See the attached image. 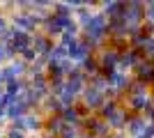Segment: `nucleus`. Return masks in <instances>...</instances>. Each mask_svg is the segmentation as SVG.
I'll use <instances>...</instances> for the list:
<instances>
[{
  "instance_id": "obj_5",
  "label": "nucleus",
  "mask_w": 154,
  "mask_h": 138,
  "mask_svg": "<svg viewBox=\"0 0 154 138\" xmlns=\"http://www.w3.org/2000/svg\"><path fill=\"white\" fill-rule=\"evenodd\" d=\"M145 127H147V122H145V115H134V118L127 122V136L131 138H140L143 131H145Z\"/></svg>"
},
{
  "instance_id": "obj_12",
  "label": "nucleus",
  "mask_w": 154,
  "mask_h": 138,
  "mask_svg": "<svg viewBox=\"0 0 154 138\" xmlns=\"http://www.w3.org/2000/svg\"><path fill=\"white\" fill-rule=\"evenodd\" d=\"M7 28H9V19L5 16V9H2V12H0V35L5 32Z\"/></svg>"
},
{
  "instance_id": "obj_15",
  "label": "nucleus",
  "mask_w": 154,
  "mask_h": 138,
  "mask_svg": "<svg viewBox=\"0 0 154 138\" xmlns=\"http://www.w3.org/2000/svg\"><path fill=\"white\" fill-rule=\"evenodd\" d=\"M0 12H2V9H0Z\"/></svg>"
},
{
  "instance_id": "obj_8",
  "label": "nucleus",
  "mask_w": 154,
  "mask_h": 138,
  "mask_svg": "<svg viewBox=\"0 0 154 138\" xmlns=\"http://www.w3.org/2000/svg\"><path fill=\"white\" fill-rule=\"evenodd\" d=\"M9 67H12V72H14V76H16V78H26V76H28V65H26L21 58L12 60V62H9Z\"/></svg>"
},
{
  "instance_id": "obj_11",
  "label": "nucleus",
  "mask_w": 154,
  "mask_h": 138,
  "mask_svg": "<svg viewBox=\"0 0 154 138\" xmlns=\"http://www.w3.org/2000/svg\"><path fill=\"white\" fill-rule=\"evenodd\" d=\"M19 58L23 60V62H26V65H32V62H35V60H37L39 55H37V53H35V48H32V46H30V48H26V51L21 53Z\"/></svg>"
},
{
  "instance_id": "obj_1",
  "label": "nucleus",
  "mask_w": 154,
  "mask_h": 138,
  "mask_svg": "<svg viewBox=\"0 0 154 138\" xmlns=\"http://www.w3.org/2000/svg\"><path fill=\"white\" fill-rule=\"evenodd\" d=\"M78 101H81V104H83L88 111H99V106L106 101V97H103L101 92H97L94 87L85 85L83 92H81V97H78Z\"/></svg>"
},
{
  "instance_id": "obj_9",
  "label": "nucleus",
  "mask_w": 154,
  "mask_h": 138,
  "mask_svg": "<svg viewBox=\"0 0 154 138\" xmlns=\"http://www.w3.org/2000/svg\"><path fill=\"white\" fill-rule=\"evenodd\" d=\"M58 138H81V129H78V127H64L62 131L58 133Z\"/></svg>"
},
{
  "instance_id": "obj_3",
  "label": "nucleus",
  "mask_w": 154,
  "mask_h": 138,
  "mask_svg": "<svg viewBox=\"0 0 154 138\" xmlns=\"http://www.w3.org/2000/svg\"><path fill=\"white\" fill-rule=\"evenodd\" d=\"M9 46L14 48L16 55H21L26 48H30V46H32V35L30 32H21V30L14 28V37H12V44H9Z\"/></svg>"
},
{
  "instance_id": "obj_2",
  "label": "nucleus",
  "mask_w": 154,
  "mask_h": 138,
  "mask_svg": "<svg viewBox=\"0 0 154 138\" xmlns=\"http://www.w3.org/2000/svg\"><path fill=\"white\" fill-rule=\"evenodd\" d=\"M53 46H55V41H53L51 37H48V35H44L42 30H37V32H32V48H35V53H37L39 58H44V55H48Z\"/></svg>"
},
{
  "instance_id": "obj_10",
  "label": "nucleus",
  "mask_w": 154,
  "mask_h": 138,
  "mask_svg": "<svg viewBox=\"0 0 154 138\" xmlns=\"http://www.w3.org/2000/svg\"><path fill=\"white\" fill-rule=\"evenodd\" d=\"M2 133H5V138H28V133H26V131L16 129L14 124H7V129H5Z\"/></svg>"
},
{
  "instance_id": "obj_7",
  "label": "nucleus",
  "mask_w": 154,
  "mask_h": 138,
  "mask_svg": "<svg viewBox=\"0 0 154 138\" xmlns=\"http://www.w3.org/2000/svg\"><path fill=\"white\" fill-rule=\"evenodd\" d=\"M26 87H28L26 78H14V81H9V83L5 85V92H7V94H12V97H19Z\"/></svg>"
},
{
  "instance_id": "obj_13",
  "label": "nucleus",
  "mask_w": 154,
  "mask_h": 138,
  "mask_svg": "<svg viewBox=\"0 0 154 138\" xmlns=\"http://www.w3.org/2000/svg\"><path fill=\"white\" fill-rule=\"evenodd\" d=\"M2 122H7V111L5 108H0V124H2Z\"/></svg>"
},
{
  "instance_id": "obj_6",
  "label": "nucleus",
  "mask_w": 154,
  "mask_h": 138,
  "mask_svg": "<svg viewBox=\"0 0 154 138\" xmlns=\"http://www.w3.org/2000/svg\"><path fill=\"white\" fill-rule=\"evenodd\" d=\"M64 127H67V124L62 122V118H60V115H46V118H44V131H42V133L58 136Z\"/></svg>"
},
{
  "instance_id": "obj_14",
  "label": "nucleus",
  "mask_w": 154,
  "mask_h": 138,
  "mask_svg": "<svg viewBox=\"0 0 154 138\" xmlns=\"http://www.w3.org/2000/svg\"><path fill=\"white\" fill-rule=\"evenodd\" d=\"M0 138H5V133H2V129H0Z\"/></svg>"
},
{
  "instance_id": "obj_4",
  "label": "nucleus",
  "mask_w": 154,
  "mask_h": 138,
  "mask_svg": "<svg viewBox=\"0 0 154 138\" xmlns=\"http://www.w3.org/2000/svg\"><path fill=\"white\" fill-rule=\"evenodd\" d=\"M23 129H26V133H32V131L42 133L44 131V115H39L37 111L28 113L26 118H23Z\"/></svg>"
}]
</instances>
